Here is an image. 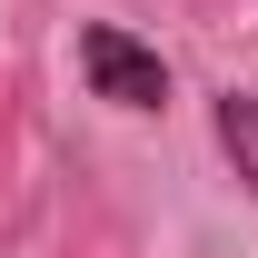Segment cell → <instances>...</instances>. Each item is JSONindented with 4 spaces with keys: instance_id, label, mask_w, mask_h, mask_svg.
I'll return each mask as SVG.
<instances>
[{
    "instance_id": "2",
    "label": "cell",
    "mask_w": 258,
    "mask_h": 258,
    "mask_svg": "<svg viewBox=\"0 0 258 258\" xmlns=\"http://www.w3.org/2000/svg\"><path fill=\"white\" fill-rule=\"evenodd\" d=\"M219 139H228V159H238V179L258 189V99H238V90L219 99Z\"/></svg>"
},
{
    "instance_id": "1",
    "label": "cell",
    "mask_w": 258,
    "mask_h": 258,
    "mask_svg": "<svg viewBox=\"0 0 258 258\" xmlns=\"http://www.w3.org/2000/svg\"><path fill=\"white\" fill-rule=\"evenodd\" d=\"M80 80H90L109 109H169V60L139 30H119V20H90V30H80Z\"/></svg>"
}]
</instances>
